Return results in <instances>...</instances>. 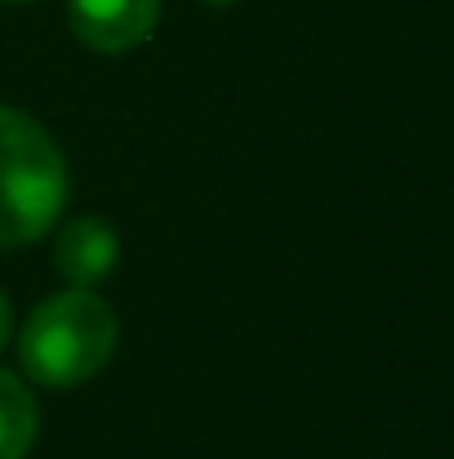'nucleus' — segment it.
<instances>
[{"mask_svg": "<svg viewBox=\"0 0 454 459\" xmlns=\"http://www.w3.org/2000/svg\"><path fill=\"white\" fill-rule=\"evenodd\" d=\"M67 205V160L18 108H0V250L40 241Z\"/></svg>", "mask_w": 454, "mask_h": 459, "instance_id": "1", "label": "nucleus"}, {"mask_svg": "<svg viewBox=\"0 0 454 459\" xmlns=\"http://www.w3.org/2000/svg\"><path fill=\"white\" fill-rule=\"evenodd\" d=\"M116 348V316L94 290H63L36 307L18 334L22 370L45 388L94 379Z\"/></svg>", "mask_w": 454, "mask_h": 459, "instance_id": "2", "label": "nucleus"}, {"mask_svg": "<svg viewBox=\"0 0 454 459\" xmlns=\"http://www.w3.org/2000/svg\"><path fill=\"white\" fill-rule=\"evenodd\" d=\"M72 31L99 54H130L151 40L160 0H67Z\"/></svg>", "mask_w": 454, "mask_h": 459, "instance_id": "3", "label": "nucleus"}, {"mask_svg": "<svg viewBox=\"0 0 454 459\" xmlns=\"http://www.w3.org/2000/svg\"><path fill=\"white\" fill-rule=\"evenodd\" d=\"M121 259V241H116V228L85 214V219H72L58 241H54V268L58 277L72 286V290H94L99 281L112 277Z\"/></svg>", "mask_w": 454, "mask_h": 459, "instance_id": "4", "label": "nucleus"}, {"mask_svg": "<svg viewBox=\"0 0 454 459\" xmlns=\"http://www.w3.org/2000/svg\"><path fill=\"white\" fill-rule=\"evenodd\" d=\"M36 429H40V415H36V397L31 388L0 370V459H22L36 442Z\"/></svg>", "mask_w": 454, "mask_h": 459, "instance_id": "5", "label": "nucleus"}, {"mask_svg": "<svg viewBox=\"0 0 454 459\" xmlns=\"http://www.w3.org/2000/svg\"><path fill=\"white\" fill-rule=\"evenodd\" d=\"M9 334H13V307H9V295L0 290V352H4Z\"/></svg>", "mask_w": 454, "mask_h": 459, "instance_id": "6", "label": "nucleus"}, {"mask_svg": "<svg viewBox=\"0 0 454 459\" xmlns=\"http://www.w3.org/2000/svg\"><path fill=\"white\" fill-rule=\"evenodd\" d=\"M205 4H232V0H205Z\"/></svg>", "mask_w": 454, "mask_h": 459, "instance_id": "7", "label": "nucleus"}, {"mask_svg": "<svg viewBox=\"0 0 454 459\" xmlns=\"http://www.w3.org/2000/svg\"><path fill=\"white\" fill-rule=\"evenodd\" d=\"M4 4H27V0H4Z\"/></svg>", "mask_w": 454, "mask_h": 459, "instance_id": "8", "label": "nucleus"}]
</instances>
